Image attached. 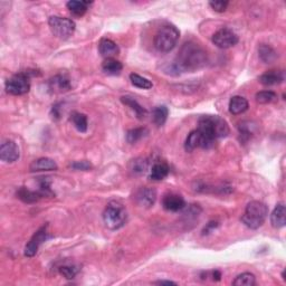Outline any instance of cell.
Returning <instances> with one entry per match:
<instances>
[{
  "label": "cell",
  "instance_id": "cell-28",
  "mask_svg": "<svg viewBox=\"0 0 286 286\" xmlns=\"http://www.w3.org/2000/svg\"><path fill=\"white\" fill-rule=\"evenodd\" d=\"M148 166L149 162L147 159L136 158L134 160H132L130 164H129V169H130L132 174L134 175H142L148 170Z\"/></svg>",
  "mask_w": 286,
  "mask_h": 286
},
{
  "label": "cell",
  "instance_id": "cell-24",
  "mask_svg": "<svg viewBox=\"0 0 286 286\" xmlns=\"http://www.w3.org/2000/svg\"><path fill=\"white\" fill-rule=\"evenodd\" d=\"M91 1H76V0H70L67 3H66V7L67 9L72 13L73 15L78 16H83L86 11L88 9V6L91 5Z\"/></svg>",
  "mask_w": 286,
  "mask_h": 286
},
{
  "label": "cell",
  "instance_id": "cell-15",
  "mask_svg": "<svg viewBox=\"0 0 286 286\" xmlns=\"http://www.w3.org/2000/svg\"><path fill=\"white\" fill-rule=\"evenodd\" d=\"M49 88L52 89L54 93H63L69 91L70 89L69 78L66 75H63V74H58V75L50 78Z\"/></svg>",
  "mask_w": 286,
  "mask_h": 286
},
{
  "label": "cell",
  "instance_id": "cell-26",
  "mask_svg": "<svg viewBox=\"0 0 286 286\" xmlns=\"http://www.w3.org/2000/svg\"><path fill=\"white\" fill-rule=\"evenodd\" d=\"M17 197L21 199L22 201L26 203H34L37 202L39 199L42 198V196L38 191H31L25 187H22L21 189L17 191Z\"/></svg>",
  "mask_w": 286,
  "mask_h": 286
},
{
  "label": "cell",
  "instance_id": "cell-23",
  "mask_svg": "<svg viewBox=\"0 0 286 286\" xmlns=\"http://www.w3.org/2000/svg\"><path fill=\"white\" fill-rule=\"evenodd\" d=\"M170 169L169 166L164 162H158L154 164L151 169V174H150V178L154 181H160V180H163L166 177H168L169 175Z\"/></svg>",
  "mask_w": 286,
  "mask_h": 286
},
{
  "label": "cell",
  "instance_id": "cell-20",
  "mask_svg": "<svg viewBox=\"0 0 286 286\" xmlns=\"http://www.w3.org/2000/svg\"><path fill=\"white\" fill-rule=\"evenodd\" d=\"M121 101H122V103L127 105V107L130 108L133 112H134V114L136 115V117L140 120H143L146 119L147 115H148V111L146 109H144L142 105L139 104L138 101H135L133 97L130 96H123L121 97Z\"/></svg>",
  "mask_w": 286,
  "mask_h": 286
},
{
  "label": "cell",
  "instance_id": "cell-31",
  "mask_svg": "<svg viewBox=\"0 0 286 286\" xmlns=\"http://www.w3.org/2000/svg\"><path fill=\"white\" fill-rule=\"evenodd\" d=\"M233 284L236 286H253L256 284L255 275L252 273H242L235 279Z\"/></svg>",
  "mask_w": 286,
  "mask_h": 286
},
{
  "label": "cell",
  "instance_id": "cell-11",
  "mask_svg": "<svg viewBox=\"0 0 286 286\" xmlns=\"http://www.w3.org/2000/svg\"><path fill=\"white\" fill-rule=\"evenodd\" d=\"M135 202L141 207H146V208H150L154 205L156 200V191L154 188L150 187H143L136 191L134 196Z\"/></svg>",
  "mask_w": 286,
  "mask_h": 286
},
{
  "label": "cell",
  "instance_id": "cell-17",
  "mask_svg": "<svg viewBox=\"0 0 286 286\" xmlns=\"http://www.w3.org/2000/svg\"><path fill=\"white\" fill-rule=\"evenodd\" d=\"M283 81H284V72H282V70L272 69L260 76V82L265 86H273V85L281 84Z\"/></svg>",
  "mask_w": 286,
  "mask_h": 286
},
{
  "label": "cell",
  "instance_id": "cell-12",
  "mask_svg": "<svg viewBox=\"0 0 286 286\" xmlns=\"http://www.w3.org/2000/svg\"><path fill=\"white\" fill-rule=\"evenodd\" d=\"M19 148L14 141L6 140L0 147V158L5 162H15L19 159Z\"/></svg>",
  "mask_w": 286,
  "mask_h": 286
},
{
  "label": "cell",
  "instance_id": "cell-7",
  "mask_svg": "<svg viewBox=\"0 0 286 286\" xmlns=\"http://www.w3.org/2000/svg\"><path fill=\"white\" fill-rule=\"evenodd\" d=\"M30 89L29 76L26 73H19L8 78L6 82V91L11 95H23Z\"/></svg>",
  "mask_w": 286,
  "mask_h": 286
},
{
  "label": "cell",
  "instance_id": "cell-10",
  "mask_svg": "<svg viewBox=\"0 0 286 286\" xmlns=\"http://www.w3.org/2000/svg\"><path fill=\"white\" fill-rule=\"evenodd\" d=\"M47 225L43 226L39 228L36 233L34 234V236L30 238L28 244L25 247V256L27 257H33L37 254L38 248L41 247V245L47 240Z\"/></svg>",
  "mask_w": 286,
  "mask_h": 286
},
{
  "label": "cell",
  "instance_id": "cell-27",
  "mask_svg": "<svg viewBox=\"0 0 286 286\" xmlns=\"http://www.w3.org/2000/svg\"><path fill=\"white\" fill-rule=\"evenodd\" d=\"M70 121L73 122L74 127L77 129V131H80L82 133L88 131V116L83 114V113L74 112L72 116H70Z\"/></svg>",
  "mask_w": 286,
  "mask_h": 286
},
{
  "label": "cell",
  "instance_id": "cell-32",
  "mask_svg": "<svg viewBox=\"0 0 286 286\" xmlns=\"http://www.w3.org/2000/svg\"><path fill=\"white\" fill-rule=\"evenodd\" d=\"M255 99L257 103L260 104H268L277 99V95L273 91H261L256 94Z\"/></svg>",
  "mask_w": 286,
  "mask_h": 286
},
{
  "label": "cell",
  "instance_id": "cell-25",
  "mask_svg": "<svg viewBox=\"0 0 286 286\" xmlns=\"http://www.w3.org/2000/svg\"><path fill=\"white\" fill-rule=\"evenodd\" d=\"M168 115H169L168 108L164 107V105H160V107L154 108V111H152V121L156 127H162L166 123Z\"/></svg>",
  "mask_w": 286,
  "mask_h": 286
},
{
  "label": "cell",
  "instance_id": "cell-30",
  "mask_svg": "<svg viewBox=\"0 0 286 286\" xmlns=\"http://www.w3.org/2000/svg\"><path fill=\"white\" fill-rule=\"evenodd\" d=\"M130 80H131V83L134 85L135 88H139L142 89H150L152 88V86H154L151 81H149L148 78L140 76L139 74H135V73L130 74Z\"/></svg>",
  "mask_w": 286,
  "mask_h": 286
},
{
  "label": "cell",
  "instance_id": "cell-9",
  "mask_svg": "<svg viewBox=\"0 0 286 286\" xmlns=\"http://www.w3.org/2000/svg\"><path fill=\"white\" fill-rule=\"evenodd\" d=\"M213 43L219 48L227 49L237 44L238 36L233 30L228 28H221L214 34Z\"/></svg>",
  "mask_w": 286,
  "mask_h": 286
},
{
  "label": "cell",
  "instance_id": "cell-36",
  "mask_svg": "<svg viewBox=\"0 0 286 286\" xmlns=\"http://www.w3.org/2000/svg\"><path fill=\"white\" fill-rule=\"evenodd\" d=\"M70 167L73 168V169L75 170H83V171H86V170H89L92 168V164L89 163L88 161H86V160H83V161H76L70 164Z\"/></svg>",
  "mask_w": 286,
  "mask_h": 286
},
{
  "label": "cell",
  "instance_id": "cell-39",
  "mask_svg": "<svg viewBox=\"0 0 286 286\" xmlns=\"http://www.w3.org/2000/svg\"><path fill=\"white\" fill-rule=\"evenodd\" d=\"M154 284H158V285H177V283H175V282H171V281H158V282H154Z\"/></svg>",
  "mask_w": 286,
  "mask_h": 286
},
{
  "label": "cell",
  "instance_id": "cell-21",
  "mask_svg": "<svg viewBox=\"0 0 286 286\" xmlns=\"http://www.w3.org/2000/svg\"><path fill=\"white\" fill-rule=\"evenodd\" d=\"M258 56L265 64H271L277 60L276 50L267 44H261L258 47Z\"/></svg>",
  "mask_w": 286,
  "mask_h": 286
},
{
  "label": "cell",
  "instance_id": "cell-13",
  "mask_svg": "<svg viewBox=\"0 0 286 286\" xmlns=\"http://www.w3.org/2000/svg\"><path fill=\"white\" fill-rule=\"evenodd\" d=\"M162 206L168 211L177 213V211L183 210V208L186 207V201L180 195L168 194L162 199Z\"/></svg>",
  "mask_w": 286,
  "mask_h": 286
},
{
  "label": "cell",
  "instance_id": "cell-22",
  "mask_svg": "<svg viewBox=\"0 0 286 286\" xmlns=\"http://www.w3.org/2000/svg\"><path fill=\"white\" fill-rule=\"evenodd\" d=\"M122 68V63L115 60V58H107L102 63V70L108 75H119Z\"/></svg>",
  "mask_w": 286,
  "mask_h": 286
},
{
  "label": "cell",
  "instance_id": "cell-2",
  "mask_svg": "<svg viewBox=\"0 0 286 286\" xmlns=\"http://www.w3.org/2000/svg\"><path fill=\"white\" fill-rule=\"evenodd\" d=\"M198 130L209 139L216 141L229 134V127L222 117L218 115H203L198 120Z\"/></svg>",
  "mask_w": 286,
  "mask_h": 286
},
{
  "label": "cell",
  "instance_id": "cell-4",
  "mask_svg": "<svg viewBox=\"0 0 286 286\" xmlns=\"http://www.w3.org/2000/svg\"><path fill=\"white\" fill-rule=\"evenodd\" d=\"M128 213L125 207L119 201H110L105 207L103 213V220L105 226L111 230L120 229L127 222Z\"/></svg>",
  "mask_w": 286,
  "mask_h": 286
},
{
  "label": "cell",
  "instance_id": "cell-14",
  "mask_svg": "<svg viewBox=\"0 0 286 286\" xmlns=\"http://www.w3.org/2000/svg\"><path fill=\"white\" fill-rule=\"evenodd\" d=\"M99 52L107 60V58H114L120 53V48L116 43L111 39L102 38L99 44Z\"/></svg>",
  "mask_w": 286,
  "mask_h": 286
},
{
  "label": "cell",
  "instance_id": "cell-34",
  "mask_svg": "<svg viewBox=\"0 0 286 286\" xmlns=\"http://www.w3.org/2000/svg\"><path fill=\"white\" fill-rule=\"evenodd\" d=\"M60 273L65 279L72 280L78 273V268L75 265H63L62 267H60Z\"/></svg>",
  "mask_w": 286,
  "mask_h": 286
},
{
  "label": "cell",
  "instance_id": "cell-18",
  "mask_svg": "<svg viewBox=\"0 0 286 286\" xmlns=\"http://www.w3.org/2000/svg\"><path fill=\"white\" fill-rule=\"evenodd\" d=\"M248 101L242 96H233L229 101V112L233 115H240L248 110Z\"/></svg>",
  "mask_w": 286,
  "mask_h": 286
},
{
  "label": "cell",
  "instance_id": "cell-3",
  "mask_svg": "<svg viewBox=\"0 0 286 286\" xmlns=\"http://www.w3.org/2000/svg\"><path fill=\"white\" fill-rule=\"evenodd\" d=\"M268 207L264 202L254 200L246 206L245 213L242 216V221L250 229H258L267 218Z\"/></svg>",
  "mask_w": 286,
  "mask_h": 286
},
{
  "label": "cell",
  "instance_id": "cell-5",
  "mask_svg": "<svg viewBox=\"0 0 286 286\" xmlns=\"http://www.w3.org/2000/svg\"><path fill=\"white\" fill-rule=\"evenodd\" d=\"M180 31L174 25L162 26L154 36V47L161 53H169L179 41Z\"/></svg>",
  "mask_w": 286,
  "mask_h": 286
},
{
  "label": "cell",
  "instance_id": "cell-6",
  "mask_svg": "<svg viewBox=\"0 0 286 286\" xmlns=\"http://www.w3.org/2000/svg\"><path fill=\"white\" fill-rule=\"evenodd\" d=\"M49 28L55 37L63 39H68L75 31L76 25L74 21L65 17H58V16H52L48 19Z\"/></svg>",
  "mask_w": 286,
  "mask_h": 286
},
{
  "label": "cell",
  "instance_id": "cell-37",
  "mask_svg": "<svg viewBox=\"0 0 286 286\" xmlns=\"http://www.w3.org/2000/svg\"><path fill=\"white\" fill-rule=\"evenodd\" d=\"M218 227V222L217 221H210L209 224H207V226L203 228L202 230V235H208L211 232H214L215 229H216Z\"/></svg>",
  "mask_w": 286,
  "mask_h": 286
},
{
  "label": "cell",
  "instance_id": "cell-1",
  "mask_svg": "<svg viewBox=\"0 0 286 286\" xmlns=\"http://www.w3.org/2000/svg\"><path fill=\"white\" fill-rule=\"evenodd\" d=\"M207 63V53L200 45L194 42L186 43L179 50V54L171 69L177 74L181 72H195L203 67Z\"/></svg>",
  "mask_w": 286,
  "mask_h": 286
},
{
  "label": "cell",
  "instance_id": "cell-29",
  "mask_svg": "<svg viewBox=\"0 0 286 286\" xmlns=\"http://www.w3.org/2000/svg\"><path fill=\"white\" fill-rule=\"evenodd\" d=\"M149 133L147 128H135L132 130L128 131L127 133V141L129 143L134 144L140 141L142 138H144Z\"/></svg>",
  "mask_w": 286,
  "mask_h": 286
},
{
  "label": "cell",
  "instance_id": "cell-16",
  "mask_svg": "<svg viewBox=\"0 0 286 286\" xmlns=\"http://www.w3.org/2000/svg\"><path fill=\"white\" fill-rule=\"evenodd\" d=\"M29 169L31 172L39 171H55L58 169L57 163L50 158H39L31 162Z\"/></svg>",
  "mask_w": 286,
  "mask_h": 286
},
{
  "label": "cell",
  "instance_id": "cell-8",
  "mask_svg": "<svg viewBox=\"0 0 286 286\" xmlns=\"http://www.w3.org/2000/svg\"><path fill=\"white\" fill-rule=\"evenodd\" d=\"M216 141L209 139L208 136H206L201 131H199L198 129L190 133L188 135L185 142V149L186 151L191 152L195 149L201 148V149H210L214 147V144Z\"/></svg>",
  "mask_w": 286,
  "mask_h": 286
},
{
  "label": "cell",
  "instance_id": "cell-35",
  "mask_svg": "<svg viewBox=\"0 0 286 286\" xmlns=\"http://www.w3.org/2000/svg\"><path fill=\"white\" fill-rule=\"evenodd\" d=\"M209 6L213 8L217 13H224L228 7V1H222V0H217V1H210Z\"/></svg>",
  "mask_w": 286,
  "mask_h": 286
},
{
  "label": "cell",
  "instance_id": "cell-33",
  "mask_svg": "<svg viewBox=\"0 0 286 286\" xmlns=\"http://www.w3.org/2000/svg\"><path fill=\"white\" fill-rule=\"evenodd\" d=\"M38 193L41 194L42 198L43 197H49V198L54 197L55 194L53 193V190L50 189V181L48 179L45 178V179L41 180V182H39Z\"/></svg>",
  "mask_w": 286,
  "mask_h": 286
},
{
  "label": "cell",
  "instance_id": "cell-38",
  "mask_svg": "<svg viewBox=\"0 0 286 286\" xmlns=\"http://www.w3.org/2000/svg\"><path fill=\"white\" fill-rule=\"evenodd\" d=\"M211 277H214V281H220L221 273L219 271H214L213 273H211Z\"/></svg>",
  "mask_w": 286,
  "mask_h": 286
},
{
  "label": "cell",
  "instance_id": "cell-19",
  "mask_svg": "<svg viewBox=\"0 0 286 286\" xmlns=\"http://www.w3.org/2000/svg\"><path fill=\"white\" fill-rule=\"evenodd\" d=\"M271 222L274 228H282L286 224V208L283 202L279 203L271 215Z\"/></svg>",
  "mask_w": 286,
  "mask_h": 286
}]
</instances>
